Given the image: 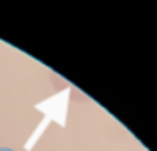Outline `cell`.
<instances>
[{"mask_svg": "<svg viewBox=\"0 0 157 151\" xmlns=\"http://www.w3.org/2000/svg\"><path fill=\"white\" fill-rule=\"evenodd\" d=\"M0 151H15V149H11V147H0Z\"/></svg>", "mask_w": 157, "mask_h": 151, "instance_id": "1", "label": "cell"}]
</instances>
